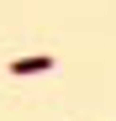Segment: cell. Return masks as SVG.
<instances>
[{
    "mask_svg": "<svg viewBox=\"0 0 116 121\" xmlns=\"http://www.w3.org/2000/svg\"><path fill=\"white\" fill-rule=\"evenodd\" d=\"M48 69H53L48 53H32V58H16V63H11V74H48Z\"/></svg>",
    "mask_w": 116,
    "mask_h": 121,
    "instance_id": "1",
    "label": "cell"
}]
</instances>
